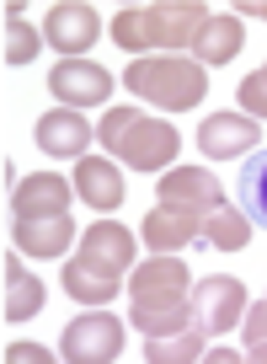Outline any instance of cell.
<instances>
[{
  "instance_id": "26",
  "label": "cell",
  "mask_w": 267,
  "mask_h": 364,
  "mask_svg": "<svg viewBox=\"0 0 267 364\" xmlns=\"http://www.w3.org/2000/svg\"><path fill=\"white\" fill-rule=\"evenodd\" d=\"M6 359H11V364H38V359H54V353L38 348V343H11V348H6Z\"/></svg>"
},
{
  "instance_id": "19",
  "label": "cell",
  "mask_w": 267,
  "mask_h": 364,
  "mask_svg": "<svg viewBox=\"0 0 267 364\" xmlns=\"http://www.w3.org/2000/svg\"><path fill=\"white\" fill-rule=\"evenodd\" d=\"M43 311V279L6 252V321H33Z\"/></svg>"
},
{
  "instance_id": "24",
  "label": "cell",
  "mask_w": 267,
  "mask_h": 364,
  "mask_svg": "<svg viewBox=\"0 0 267 364\" xmlns=\"http://www.w3.org/2000/svg\"><path fill=\"white\" fill-rule=\"evenodd\" d=\"M241 107H246V118H267V65L262 70H251V75L241 80Z\"/></svg>"
},
{
  "instance_id": "23",
  "label": "cell",
  "mask_w": 267,
  "mask_h": 364,
  "mask_svg": "<svg viewBox=\"0 0 267 364\" xmlns=\"http://www.w3.org/2000/svg\"><path fill=\"white\" fill-rule=\"evenodd\" d=\"M38 43H43V33H38V27H27L22 16H6V59H11V65H33V59H38Z\"/></svg>"
},
{
  "instance_id": "1",
  "label": "cell",
  "mask_w": 267,
  "mask_h": 364,
  "mask_svg": "<svg viewBox=\"0 0 267 364\" xmlns=\"http://www.w3.org/2000/svg\"><path fill=\"white\" fill-rule=\"evenodd\" d=\"M129 306H134V327L145 332V338L192 327V273H187V262H182L177 252L145 257L134 268Z\"/></svg>"
},
{
  "instance_id": "16",
  "label": "cell",
  "mask_w": 267,
  "mask_h": 364,
  "mask_svg": "<svg viewBox=\"0 0 267 364\" xmlns=\"http://www.w3.org/2000/svg\"><path fill=\"white\" fill-rule=\"evenodd\" d=\"M80 257L102 262L107 273H129L134 268V230L129 225H112V220L86 225V236H80Z\"/></svg>"
},
{
  "instance_id": "8",
  "label": "cell",
  "mask_w": 267,
  "mask_h": 364,
  "mask_svg": "<svg viewBox=\"0 0 267 364\" xmlns=\"http://www.w3.org/2000/svg\"><path fill=\"white\" fill-rule=\"evenodd\" d=\"M97 33H102L97 6H86V0H59L54 11L43 16V38L65 59H80L86 48H97Z\"/></svg>"
},
{
  "instance_id": "10",
  "label": "cell",
  "mask_w": 267,
  "mask_h": 364,
  "mask_svg": "<svg viewBox=\"0 0 267 364\" xmlns=\"http://www.w3.org/2000/svg\"><path fill=\"white\" fill-rule=\"evenodd\" d=\"M70 198H75V182H70V177H59V171H33V177L16 182V193H11V215H16V220L70 215Z\"/></svg>"
},
{
  "instance_id": "28",
  "label": "cell",
  "mask_w": 267,
  "mask_h": 364,
  "mask_svg": "<svg viewBox=\"0 0 267 364\" xmlns=\"http://www.w3.org/2000/svg\"><path fill=\"white\" fill-rule=\"evenodd\" d=\"M246 359H256V364H267V348H251V353H246Z\"/></svg>"
},
{
  "instance_id": "20",
  "label": "cell",
  "mask_w": 267,
  "mask_h": 364,
  "mask_svg": "<svg viewBox=\"0 0 267 364\" xmlns=\"http://www.w3.org/2000/svg\"><path fill=\"white\" fill-rule=\"evenodd\" d=\"M251 230H256V225H251L235 204H219L209 220H203L198 241H209L214 252H246V247H251Z\"/></svg>"
},
{
  "instance_id": "21",
  "label": "cell",
  "mask_w": 267,
  "mask_h": 364,
  "mask_svg": "<svg viewBox=\"0 0 267 364\" xmlns=\"http://www.w3.org/2000/svg\"><path fill=\"white\" fill-rule=\"evenodd\" d=\"M203 343H209V332L192 321V327H182V332L145 338V359L150 364H187V359H203Z\"/></svg>"
},
{
  "instance_id": "2",
  "label": "cell",
  "mask_w": 267,
  "mask_h": 364,
  "mask_svg": "<svg viewBox=\"0 0 267 364\" xmlns=\"http://www.w3.org/2000/svg\"><path fill=\"white\" fill-rule=\"evenodd\" d=\"M209 22V6L198 0H166V6H123L112 16V38L123 54L145 59L150 48H192L198 27Z\"/></svg>"
},
{
  "instance_id": "29",
  "label": "cell",
  "mask_w": 267,
  "mask_h": 364,
  "mask_svg": "<svg viewBox=\"0 0 267 364\" xmlns=\"http://www.w3.org/2000/svg\"><path fill=\"white\" fill-rule=\"evenodd\" d=\"M262 300H267V295H262Z\"/></svg>"
},
{
  "instance_id": "15",
  "label": "cell",
  "mask_w": 267,
  "mask_h": 364,
  "mask_svg": "<svg viewBox=\"0 0 267 364\" xmlns=\"http://www.w3.org/2000/svg\"><path fill=\"white\" fill-rule=\"evenodd\" d=\"M70 241H75V225H70V215H48V220H16V252L22 257H65Z\"/></svg>"
},
{
  "instance_id": "3",
  "label": "cell",
  "mask_w": 267,
  "mask_h": 364,
  "mask_svg": "<svg viewBox=\"0 0 267 364\" xmlns=\"http://www.w3.org/2000/svg\"><path fill=\"white\" fill-rule=\"evenodd\" d=\"M97 145H107L134 171H166L182 150V134L166 118H150L139 107H107L97 124Z\"/></svg>"
},
{
  "instance_id": "4",
  "label": "cell",
  "mask_w": 267,
  "mask_h": 364,
  "mask_svg": "<svg viewBox=\"0 0 267 364\" xmlns=\"http://www.w3.org/2000/svg\"><path fill=\"white\" fill-rule=\"evenodd\" d=\"M123 86L160 113H187L209 97V70L182 54H145L123 70Z\"/></svg>"
},
{
  "instance_id": "13",
  "label": "cell",
  "mask_w": 267,
  "mask_h": 364,
  "mask_svg": "<svg viewBox=\"0 0 267 364\" xmlns=\"http://www.w3.org/2000/svg\"><path fill=\"white\" fill-rule=\"evenodd\" d=\"M75 198H86L97 215H112V209L129 198V188H123V171L112 166V161H102V156H80V166H75Z\"/></svg>"
},
{
  "instance_id": "11",
  "label": "cell",
  "mask_w": 267,
  "mask_h": 364,
  "mask_svg": "<svg viewBox=\"0 0 267 364\" xmlns=\"http://www.w3.org/2000/svg\"><path fill=\"white\" fill-rule=\"evenodd\" d=\"M256 139H262V124H256V118H246V113H214V118H203V129H198V150H203L209 161L251 156Z\"/></svg>"
},
{
  "instance_id": "14",
  "label": "cell",
  "mask_w": 267,
  "mask_h": 364,
  "mask_svg": "<svg viewBox=\"0 0 267 364\" xmlns=\"http://www.w3.org/2000/svg\"><path fill=\"white\" fill-rule=\"evenodd\" d=\"M118 289H123V273H107L91 257H70L65 262V295L75 300V306H112Z\"/></svg>"
},
{
  "instance_id": "9",
  "label": "cell",
  "mask_w": 267,
  "mask_h": 364,
  "mask_svg": "<svg viewBox=\"0 0 267 364\" xmlns=\"http://www.w3.org/2000/svg\"><path fill=\"white\" fill-rule=\"evenodd\" d=\"M48 91H54L65 107H102L112 97V75L102 65H91V59H59L54 70H48Z\"/></svg>"
},
{
  "instance_id": "25",
  "label": "cell",
  "mask_w": 267,
  "mask_h": 364,
  "mask_svg": "<svg viewBox=\"0 0 267 364\" xmlns=\"http://www.w3.org/2000/svg\"><path fill=\"white\" fill-rule=\"evenodd\" d=\"M246 348H267V300L246 306Z\"/></svg>"
},
{
  "instance_id": "22",
  "label": "cell",
  "mask_w": 267,
  "mask_h": 364,
  "mask_svg": "<svg viewBox=\"0 0 267 364\" xmlns=\"http://www.w3.org/2000/svg\"><path fill=\"white\" fill-rule=\"evenodd\" d=\"M235 193H241V215L251 225H267V150L246 156L241 177H235Z\"/></svg>"
},
{
  "instance_id": "6",
  "label": "cell",
  "mask_w": 267,
  "mask_h": 364,
  "mask_svg": "<svg viewBox=\"0 0 267 364\" xmlns=\"http://www.w3.org/2000/svg\"><path fill=\"white\" fill-rule=\"evenodd\" d=\"M246 284L230 279V273H214L203 284H192V321H198L209 338H224L235 321H246Z\"/></svg>"
},
{
  "instance_id": "7",
  "label": "cell",
  "mask_w": 267,
  "mask_h": 364,
  "mask_svg": "<svg viewBox=\"0 0 267 364\" xmlns=\"http://www.w3.org/2000/svg\"><path fill=\"white\" fill-rule=\"evenodd\" d=\"M160 204L187 215V220H198V230H203V220L224 204V188H219V177L203 171V166H177V171L160 177Z\"/></svg>"
},
{
  "instance_id": "18",
  "label": "cell",
  "mask_w": 267,
  "mask_h": 364,
  "mask_svg": "<svg viewBox=\"0 0 267 364\" xmlns=\"http://www.w3.org/2000/svg\"><path fill=\"white\" fill-rule=\"evenodd\" d=\"M139 236H145L150 252H182L187 241H198V220H187V215H177V209L156 204L145 220H139Z\"/></svg>"
},
{
  "instance_id": "12",
  "label": "cell",
  "mask_w": 267,
  "mask_h": 364,
  "mask_svg": "<svg viewBox=\"0 0 267 364\" xmlns=\"http://www.w3.org/2000/svg\"><path fill=\"white\" fill-rule=\"evenodd\" d=\"M33 139H38V150L54 156V161H80V156H86V145L97 139V129H91L75 107H54V113L38 118Z\"/></svg>"
},
{
  "instance_id": "5",
  "label": "cell",
  "mask_w": 267,
  "mask_h": 364,
  "mask_svg": "<svg viewBox=\"0 0 267 364\" xmlns=\"http://www.w3.org/2000/svg\"><path fill=\"white\" fill-rule=\"evenodd\" d=\"M59 353H65L70 364H107V359H118L123 353V321L91 306L86 316H75L65 332H59Z\"/></svg>"
},
{
  "instance_id": "17",
  "label": "cell",
  "mask_w": 267,
  "mask_h": 364,
  "mask_svg": "<svg viewBox=\"0 0 267 364\" xmlns=\"http://www.w3.org/2000/svg\"><path fill=\"white\" fill-rule=\"evenodd\" d=\"M241 43H246L241 16H209V22L198 27V38H192V54L209 70V65H230V59L241 54Z\"/></svg>"
},
{
  "instance_id": "27",
  "label": "cell",
  "mask_w": 267,
  "mask_h": 364,
  "mask_svg": "<svg viewBox=\"0 0 267 364\" xmlns=\"http://www.w3.org/2000/svg\"><path fill=\"white\" fill-rule=\"evenodd\" d=\"M235 11H246V16H262V22H267V0H246V6H235Z\"/></svg>"
}]
</instances>
